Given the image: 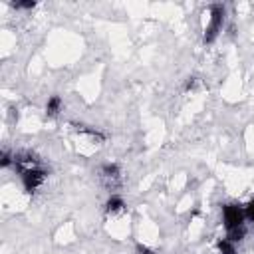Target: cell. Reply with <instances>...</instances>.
I'll return each instance as SVG.
<instances>
[{
    "instance_id": "1",
    "label": "cell",
    "mask_w": 254,
    "mask_h": 254,
    "mask_svg": "<svg viewBox=\"0 0 254 254\" xmlns=\"http://www.w3.org/2000/svg\"><path fill=\"white\" fill-rule=\"evenodd\" d=\"M244 220H246L244 206L234 204V202H228V204L222 206V222H224L226 232L236 230V228H242L244 226Z\"/></svg>"
},
{
    "instance_id": "2",
    "label": "cell",
    "mask_w": 254,
    "mask_h": 254,
    "mask_svg": "<svg viewBox=\"0 0 254 254\" xmlns=\"http://www.w3.org/2000/svg\"><path fill=\"white\" fill-rule=\"evenodd\" d=\"M99 183H101V185H103L111 194H115V190L123 185L121 169H119L117 165H111V163L103 165V167L99 169Z\"/></svg>"
},
{
    "instance_id": "3",
    "label": "cell",
    "mask_w": 254,
    "mask_h": 254,
    "mask_svg": "<svg viewBox=\"0 0 254 254\" xmlns=\"http://www.w3.org/2000/svg\"><path fill=\"white\" fill-rule=\"evenodd\" d=\"M20 179H22V185H24V190L26 192H36L42 185H44V181L48 179V171L40 165V167H32V169H26V171H22L20 173Z\"/></svg>"
},
{
    "instance_id": "4",
    "label": "cell",
    "mask_w": 254,
    "mask_h": 254,
    "mask_svg": "<svg viewBox=\"0 0 254 254\" xmlns=\"http://www.w3.org/2000/svg\"><path fill=\"white\" fill-rule=\"evenodd\" d=\"M222 22H224V6H220V4L210 6L208 26L204 28V44L214 42V38H216V36H218V32L222 30Z\"/></svg>"
},
{
    "instance_id": "5",
    "label": "cell",
    "mask_w": 254,
    "mask_h": 254,
    "mask_svg": "<svg viewBox=\"0 0 254 254\" xmlns=\"http://www.w3.org/2000/svg\"><path fill=\"white\" fill-rule=\"evenodd\" d=\"M125 208H127V204L119 194H111L105 202V212L107 214H119V212H125Z\"/></svg>"
},
{
    "instance_id": "6",
    "label": "cell",
    "mask_w": 254,
    "mask_h": 254,
    "mask_svg": "<svg viewBox=\"0 0 254 254\" xmlns=\"http://www.w3.org/2000/svg\"><path fill=\"white\" fill-rule=\"evenodd\" d=\"M60 111H62V97L60 95H52L48 99V103H46V115L48 117H56V115H60Z\"/></svg>"
},
{
    "instance_id": "7",
    "label": "cell",
    "mask_w": 254,
    "mask_h": 254,
    "mask_svg": "<svg viewBox=\"0 0 254 254\" xmlns=\"http://www.w3.org/2000/svg\"><path fill=\"white\" fill-rule=\"evenodd\" d=\"M216 248H218V254H236V246L228 238H220L216 242Z\"/></svg>"
},
{
    "instance_id": "8",
    "label": "cell",
    "mask_w": 254,
    "mask_h": 254,
    "mask_svg": "<svg viewBox=\"0 0 254 254\" xmlns=\"http://www.w3.org/2000/svg\"><path fill=\"white\" fill-rule=\"evenodd\" d=\"M244 214H246V218H248L250 222H254V198H250L248 204L244 206Z\"/></svg>"
},
{
    "instance_id": "9",
    "label": "cell",
    "mask_w": 254,
    "mask_h": 254,
    "mask_svg": "<svg viewBox=\"0 0 254 254\" xmlns=\"http://www.w3.org/2000/svg\"><path fill=\"white\" fill-rule=\"evenodd\" d=\"M0 165L6 169V167H10V165H14V157L8 153V151H4L2 153V159H0Z\"/></svg>"
},
{
    "instance_id": "10",
    "label": "cell",
    "mask_w": 254,
    "mask_h": 254,
    "mask_svg": "<svg viewBox=\"0 0 254 254\" xmlns=\"http://www.w3.org/2000/svg\"><path fill=\"white\" fill-rule=\"evenodd\" d=\"M12 6H14V8H22V10H30V8L36 6V2H14Z\"/></svg>"
},
{
    "instance_id": "11",
    "label": "cell",
    "mask_w": 254,
    "mask_h": 254,
    "mask_svg": "<svg viewBox=\"0 0 254 254\" xmlns=\"http://www.w3.org/2000/svg\"><path fill=\"white\" fill-rule=\"evenodd\" d=\"M196 83H198L196 77H189L187 83H185V89H187V91H192V89H196Z\"/></svg>"
},
{
    "instance_id": "12",
    "label": "cell",
    "mask_w": 254,
    "mask_h": 254,
    "mask_svg": "<svg viewBox=\"0 0 254 254\" xmlns=\"http://www.w3.org/2000/svg\"><path fill=\"white\" fill-rule=\"evenodd\" d=\"M137 254H153V250H149L147 246H137Z\"/></svg>"
}]
</instances>
